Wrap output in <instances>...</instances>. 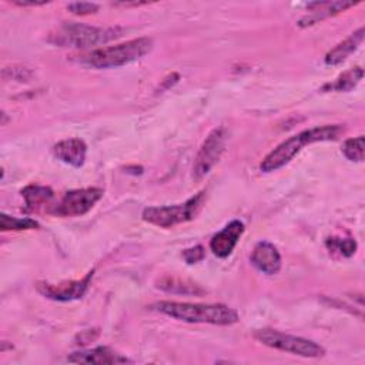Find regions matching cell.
Masks as SVG:
<instances>
[{
	"instance_id": "obj_1",
	"label": "cell",
	"mask_w": 365,
	"mask_h": 365,
	"mask_svg": "<svg viewBox=\"0 0 365 365\" xmlns=\"http://www.w3.org/2000/svg\"><path fill=\"white\" fill-rule=\"evenodd\" d=\"M153 309L190 324H211V325H232L238 322V312L224 304H192L160 301L151 305Z\"/></svg>"
},
{
	"instance_id": "obj_2",
	"label": "cell",
	"mask_w": 365,
	"mask_h": 365,
	"mask_svg": "<svg viewBox=\"0 0 365 365\" xmlns=\"http://www.w3.org/2000/svg\"><path fill=\"white\" fill-rule=\"evenodd\" d=\"M342 133H344V127L339 124H332V125L328 124V125L304 130L284 140L272 151H269L261 161L259 168L264 173L277 171L278 168L288 164L302 150L304 145H309L312 143H319V141L336 140Z\"/></svg>"
},
{
	"instance_id": "obj_3",
	"label": "cell",
	"mask_w": 365,
	"mask_h": 365,
	"mask_svg": "<svg viewBox=\"0 0 365 365\" xmlns=\"http://www.w3.org/2000/svg\"><path fill=\"white\" fill-rule=\"evenodd\" d=\"M124 29L114 27H97L83 23L64 21L54 33L50 34L48 41L61 47L88 48L93 46H101L117 40L123 36Z\"/></svg>"
},
{
	"instance_id": "obj_4",
	"label": "cell",
	"mask_w": 365,
	"mask_h": 365,
	"mask_svg": "<svg viewBox=\"0 0 365 365\" xmlns=\"http://www.w3.org/2000/svg\"><path fill=\"white\" fill-rule=\"evenodd\" d=\"M153 48V40L138 37L121 44L101 47L80 56V63L93 68H115L140 60Z\"/></svg>"
},
{
	"instance_id": "obj_5",
	"label": "cell",
	"mask_w": 365,
	"mask_h": 365,
	"mask_svg": "<svg viewBox=\"0 0 365 365\" xmlns=\"http://www.w3.org/2000/svg\"><path fill=\"white\" fill-rule=\"evenodd\" d=\"M205 202V191L197 192L182 204L164 205V207H148L143 211L141 217L145 222L161 228H171L177 224H182L195 218Z\"/></svg>"
},
{
	"instance_id": "obj_6",
	"label": "cell",
	"mask_w": 365,
	"mask_h": 365,
	"mask_svg": "<svg viewBox=\"0 0 365 365\" xmlns=\"http://www.w3.org/2000/svg\"><path fill=\"white\" fill-rule=\"evenodd\" d=\"M254 338L259 341L262 345L294 355H299L304 358H319L324 356L325 354V349L319 344L307 338L284 334L277 329H257L254 332Z\"/></svg>"
},
{
	"instance_id": "obj_7",
	"label": "cell",
	"mask_w": 365,
	"mask_h": 365,
	"mask_svg": "<svg viewBox=\"0 0 365 365\" xmlns=\"http://www.w3.org/2000/svg\"><path fill=\"white\" fill-rule=\"evenodd\" d=\"M225 148V130L222 127L214 128L202 141L192 165V175L195 180L205 177L217 164Z\"/></svg>"
},
{
	"instance_id": "obj_8",
	"label": "cell",
	"mask_w": 365,
	"mask_h": 365,
	"mask_svg": "<svg viewBox=\"0 0 365 365\" xmlns=\"http://www.w3.org/2000/svg\"><path fill=\"white\" fill-rule=\"evenodd\" d=\"M103 197V190L98 187L71 190L64 194L61 201L54 208V214L60 217H77L88 212L94 204Z\"/></svg>"
},
{
	"instance_id": "obj_9",
	"label": "cell",
	"mask_w": 365,
	"mask_h": 365,
	"mask_svg": "<svg viewBox=\"0 0 365 365\" xmlns=\"http://www.w3.org/2000/svg\"><path fill=\"white\" fill-rule=\"evenodd\" d=\"M94 269L87 272L81 279H76V281H63L58 284H51V282H46V281H38L36 284V289L46 298L53 299V301H73V299H78L81 298L88 285L90 281L93 278Z\"/></svg>"
},
{
	"instance_id": "obj_10",
	"label": "cell",
	"mask_w": 365,
	"mask_h": 365,
	"mask_svg": "<svg viewBox=\"0 0 365 365\" xmlns=\"http://www.w3.org/2000/svg\"><path fill=\"white\" fill-rule=\"evenodd\" d=\"M245 231V225L240 220H232L221 231L210 240V250L218 258H227L235 248L238 240Z\"/></svg>"
},
{
	"instance_id": "obj_11",
	"label": "cell",
	"mask_w": 365,
	"mask_h": 365,
	"mask_svg": "<svg viewBox=\"0 0 365 365\" xmlns=\"http://www.w3.org/2000/svg\"><path fill=\"white\" fill-rule=\"evenodd\" d=\"M251 264L267 275L278 274L281 269V255L278 250L268 241H259L251 252Z\"/></svg>"
},
{
	"instance_id": "obj_12",
	"label": "cell",
	"mask_w": 365,
	"mask_h": 365,
	"mask_svg": "<svg viewBox=\"0 0 365 365\" xmlns=\"http://www.w3.org/2000/svg\"><path fill=\"white\" fill-rule=\"evenodd\" d=\"M67 361L74 362V364H96V365L131 362L128 358L123 356L121 354L113 351L108 346H96L91 349L73 352L67 356Z\"/></svg>"
},
{
	"instance_id": "obj_13",
	"label": "cell",
	"mask_w": 365,
	"mask_h": 365,
	"mask_svg": "<svg viewBox=\"0 0 365 365\" xmlns=\"http://www.w3.org/2000/svg\"><path fill=\"white\" fill-rule=\"evenodd\" d=\"M355 3L352 1H314L308 3L309 13L305 14L302 19H299L298 26L299 27H308L312 26L327 17L335 16L348 7H352Z\"/></svg>"
},
{
	"instance_id": "obj_14",
	"label": "cell",
	"mask_w": 365,
	"mask_h": 365,
	"mask_svg": "<svg viewBox=\"0 0 365 365\" xmlns=\"http://www.w3.org/2000/svg\"><path fill=\"white\" fill-rule=\"evenodd\" d=\"M53 153L60 161L78 168L86 161L87 145L81 138H66L53 147Z\"/></svg>"
},
{
	"instance_id": "obj_15",
	"label": "cell",
	"mask_w": 365,
	"mask_h": 365,
	"mask_svg": "<svg viewBox=\"0 0 365 365\" xmlns=\"http://www.w3.org/2000/svg\"><path fill=\"white\" fill-rule=\"evenodd\" d=\"M364 41V27H359L356 31L349 34L344 41L338 43L332 50L325 54V64L336 66L345 61L354 51L358 50Z\"/></svg>"
},
{
	"instance_id": "obj_16",
	"label": "cell",
	"mask_w": 365,
	"mask_h": 365,
	"mask_svg": "<svg viewBox=\"0 0 365 365\" xmlns=\"http://www.w3.org/2000/svg\"><path fill=\"white\" fill-rule=\"evenodd\" d=\"M21 197L24 198L26 211H37L38 208L48 204L54 192L50 187L40 185V184H29L21 190Z\"/></svg>"
},
{
	"instance_id": "obj_17",
	"label": "cell",
	"mask_w": 365,
	"mask_h": 365,
	"mask_svg": "<svg viewBox=\"0 0 365 365\" xmlns=\"http://www.w3.org/2000/svg\"><path fill=\"white\" fill-rule=\"evenodd\" d=\"M157 288H160L165 292H170V294H194V295H198V294L204 292L198 285H195L190 281L181 279V278L170 277V275H165L161 279H158L157 281Z\"/></svg>"
},
{
	"instance_id": "obj_18",
	"label": "cell",
	"mask_w": 365,
	"mask_h": 365,
	"mask_svg": "<svg viewBox=\"0 0 365 365\" xmlns=\"http://www.w3.org/2000/svg\"><path fill=\"white\" fill-rule=\"evenodd\" d=\"M364 77V70L361 67H354L345 73H342L334 83L325 84L324 90L328 91H351Z\"/></svg>"
},
{
	"instance_id": "obj_19",
	"label": "cell",
	"mask_w": 365,
	"mask_h": 365,
	"mask_svg": "<svg viewBox=\"0 0 365 365\" xmlns=\"http://www.w3.org/2000/svg\"><path fill=\"white\" fill-rule=\"evenodd\" d=\"M38 228L37 221L29 218V217H11L4 212L0 214V230L1 231H20V230H33Z\"/></svg>"
},
{
	"instance_id": "obj_20",
	"label": "cell",
	"mask_w": 365,
	"mask_h": 365,
	"mask_svg": "<svg viewBox=\"0 0 365 365\" xmlns=\"http://www.w3.org/2000/svg\"><path fill=\"white\" fill-rule=\"evenodd\" d=\"M364 135H358V137H352L345 140V143L342 144V154L349 160V161H356L361 163L364 161Z\"/></svg>"
},
{
	"instance_id": "obj_21",
	"label": "cell",
	"mask_w": 365,
	"mask_h": 365,
	"mask_svg": "<svg viewBox=\"0 0 365 365\" xmlns=\"http://www.w3.org/2000/svg\"><path fill=\"white\" fill-rule=\"evenodd\" d=\"M327 247L332 254H338L339 257H351L356 251V242L352 238L341 240V238H328Z\"/></svg>"
},
{
	"instance_id": "obj_22",
	"label": "cell",
	"mask_w": 365,
	"mask_h": 365,
	"mask_svg": "<svg viewBox=\"0 0 365 365\" xmlns=\"http://www.w3.org/2000/svg\"><path fill=\"white\" fill-rule=\"evenodd\" d=\"M67 10H70L73 14H77V16H87V14L96 13L98 10V4L90 3V1H74L67 4Z\"/></svg>"
},
{
	"instance_id": "obj_23",
	"label": "cell",
	"mask_w": 365,
	"mask_h": 365,
	"mask_svg": "<svg viewBox=\"0 0 365 365\" xmlns=\"http://www.w3.org/2000/svg\"><path fill=\"white\" fill-rule=\"evenodd\" d=\"M205 255L204 247L202 245H195L191 248H187L182 251V258L185 259L187 264H195L198 261H201Z\"/></svg>"
},
{
	"instance_id": "obj_24",
	"label": "cell",
	"mask_w": 365,
	"mask_h": 365,
	"mask_svg": "<svg viewBox=\"0 0 365 365\" xmlns=\"http://www.w3.org/2000/svg\"><path fill=\"white\" fill-rule=\"evenodd\" d=\"M14 4H17V6H21V7H24V6H43V4H47L48 1H34V0H31V1H19V0H14L13 1Z\"/></svg>"
}]
</instances>
